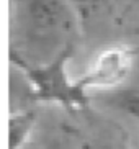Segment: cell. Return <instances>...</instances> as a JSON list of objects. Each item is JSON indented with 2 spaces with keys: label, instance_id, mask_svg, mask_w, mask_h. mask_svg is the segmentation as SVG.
<instances>
[{
  "label": "cell",
  "instance_id": "2",
  "mask_svg": "<svg viewBox=\"0 0 139 149\" xmlns=\"http://www.w3.org/2000/svg\"><path fill=\"white\" fill-rule=\"evenodd\" d=\"M74 51L75 46H69L52 59L39 64L26 62L15 56H12V62L23 72L36 102L67 110H80L90 102V93L83 90L79 79L70 77L69 64Z\"/></svg>",
  "mask_w": 139,
  "mask_h": 149
},
{
  "label": "cell",
  "instance_id": "5",
  "mask_svg": "<svg viewBox=\"0 0 139 149\" xmlns=\"http://www.w3.org/2000/svg\"><path fill=\"white\" fill-rule=\"evenodd\" d=\"M103 102L110 108L126 115L128 118L139 121V88L138 87H120L116 90L100 93Z\"/></svg>",
  "mask_w": 139,
  "mask_h": 149
},
{
  "label": "cell",
  "instance_id": "1",
  "mask_svg": "<svg viewBox=\"0 0 139 149\" xmlns=\"http://www.w3.org/2000/svg\"><path fill=\"white\" fill-rule=\"evenodd\" d=\"M82 18L72 0H15L13 35L22 51L12 56L26 62H46L75 46Z\"/></svg>",
  "mask_w": 139,
  "mask_h": 149
},
{
  "label": "cell",
  "instance_id": "7",
  "mask_svg": "<svg viewBox=\"0 0 139 149\" xmlns=\"http://www.w3.org/2000/svg\"><path fill=\"white\" fill-rule=\"evenodd\" d=\"M138 149H139V143H138Z\"/></svg>",
  "mask_w": 139,
  "mask_h": 149
},
{
  "label": "cell",
  "instance_id": "4",
  "mask_svg": "<svg viewBox=\"0 0 139 149\" xmlns=\"http://www.w3.org/2000/svg\"><path fill=\"white\" fill-rule=\"evenodd\" d=\"M36 126L33 111H15L8 120V149H25Z\"/></svg>",
  "mask_w": 139,
  "mask_h": 149
},
{
  "label": "cell",
  "instance_id": "6",
  "mask_svg": "<svg viewBox=\"0 0 139 149\" xmlns=\"http://www.w3.org/2000/svg\"><path fill=\"white\" fill-rule=\"evenodd\" d=\"M103 2L105 0H72V3L75 5V8H77L82 20L87 18L90 13H93L97 8H100Z\"/></svg>",
  "mask_w": 139,
  "mask_h": 149
},
{
  "label": "cell",
  "instance_id": "3",
  "mask_svg": "<svg viewBox=\"0 0 139 149\" xmlns=\"http://www.w3.org/2000/svg\"><path fill=\"white\" fill-rule=\"evenodd\" d=\"M136 54L129 46L115 44L101 49L80 77V85L87 93H106L123 87L133 72Z\"/></svg>",
  "mask_w": 139,
  "mask_h": 149
}]
</instances>
